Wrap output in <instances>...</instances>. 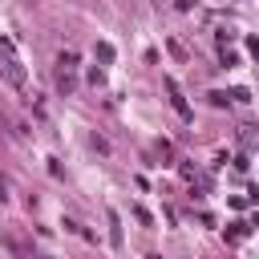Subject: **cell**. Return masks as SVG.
<instances>
[{
  "mask_svg": "<svg viewBox=\"0 0 259 259\" xmlns=\"http://www.w3.org/2000/svg\"><path fill=\"white\" fill-rule=\"evenodd\" d=\"M247 53H251V57H259V36H247Z\"/></svg>",
  "mask_w": 259,
  "mask_h": 259,
  "instance_id": "cell-12",
  "label": "cell"
},
{
  "mask_svg": "<svg viewBox=\"0 0 259 259\" xmlns=\"http://www.w3.org/2000/svg\"><path fill=\"white\" fill-rule=\"evenodd\" d=\"M4 198H8V178L0 174V202H4Z\"/></svg>",
  "mask_w": 259,
  "mask_h": 259,
  "instance_id": "cell-13",
  "label": "cell"
},
{
  "mask_svg": "<svg viewBox=\"0 0 259 259\" xmlns=\"http://www.w3.org/2000/svg\"><path fill=\"white\" fill-rule=\"evenodd\" d=\"M134 219H138V223H146V227H150V223H154V214H150V210H146V206H134Z\"/></svg>",
  "mask_w": 259,
  "mask_h": 259,
  "instance_id": "cell-9",
  "label": "cell"
},
{
  "mask_svg": "<svg viewBox=\"0 0 259 259\" xmlns=\"http://www.w3.org/2000/svg\"><path fill=\"white\" fill-rule=\"evenodd\" d=\"M121 219H117V210H109V243L113 247H121V227H117Z\"/></svg>",
  "mask_w": 259,
  "mask_h": 259,
  "instance_id": "cell-7",
  "label": "cell"
},
{
  "mask_svg": "<svg viewBox=\"0 0 259 259\" xmlns=\"http://www.w3.org/2000/svg\"><path fill=\"white\" fill-rule=\"evenodd\" d=\"M57 89H61V93H73V89H77V77L65 73V69H57Z\"/></svg>",
  "mask_w": 259,
  "mask_h": 259,
  "instance_id": "cell-6",
  "label": "cell"
},
{
  "mask_svg": "<svg viewBox=\"0 0 259 259\" xmlns=\"http://www.w3.org/2000/svg\"><path fill=\"white\" fill-rule=\"evenodd\" d=\"M219 61H223V65H227V69H231V65H235V61H239V57H235V53H231V49H227V45H223V53H219Z\"/></svg>",
  "mask_w": 259,
  "mask_h": 259,
  "instance_id": "cell-10",
  "label": "cell"
},
{
  "mask_svg": "<svg viewBox=\"0 0 259 259\" xmlns=\"http://www.w3.org/2000/svg\"><path fill=\"white\" fill-rule=\"evenodd\" d=\"M89 85L101 89V85H105V69H93V73H89Z\"/></svg>",
  "mask_w": 259,
  "mask_h": 259,
  "instance_id": "cell-8",
  "label": "cell"
},
{
  "mask_svg": "<svg viewBox=\"0 0 259 259\" xmlns=\"http://www.w3.org/2000/svg\"><path fill=\"white\" fill-rule=\"evenodd\" d=\"M36 259H53V255H36Z\"/></svg>",
  "mask_w": 259,
  "mask_h": 259,
  "instance_id": "cell-15",
  "label": "cell"
},
{
  "mask_svg": "<svg viewBox=\"0 0 259 259\" xmlns=\"http://www.w3.org/2000/svg\"><path fill=\"white\" fill-rule=\"evenodd\" d=\"M194 4H198V0H178V8H182V12H190Z\"/></svg>",
  "mask_w": 259,
  "mask_h": 259,
  "instance_id": "cell-14",
  "label": "cell"
},
{
  "mask_svg": "<svg viewBox=\"0 0 259 259\" xmlns=\"http://www.w3.org/2000/svg\"><path fill=\"white\" fill-rule=\"evenodd\" d=\"M89 142H93V150H101V154H109V142H105V138H101V134H93V138H89Z\"/></svg>",
  "mask_w": 259,
  "mask_h": 259,
  "instance_id": "cell-11",
  "label": "cell"
},
{
  "mask_svg": "<svg viewBox=\"0 0 259 259\" xmlns=\"http://www.w3.org/2000/svg\"><path fill=\"white\" fill-rule=\"evenodd\" d=\"M93 57H97L101 65H113V57H117V49H113L109 40H97V49H93Z\"/></svg>",
  "mask_w": 259,
  "mask_h": 259,
  "instance_id": "cell-3",
  "label": "cell"
},
{
  "mask_svg": "<svg viewBox=\"0 0 259 259\" xmlns=\"http://www.w3.org/2000/svg\"><path fill=\"white\" fill-rule=\"evenodd\" d=\"M57 69L73 73V69H77V53H73V49H61V53H57Z\"/></svg>",
  "mask_w": 259,
  "mask_h": 259,
  "instance_id": "cell-5",
  "label": "cell"
},
{
  "mask_svg": "<svg viewBox=\"0 0 259 259\" xmlns=\"http://www.w3.org/2000/svg\"><path fill=\"white\" fill-rule=\"evenodd\" d=\"M0 243H4V247H8V251H12L16 259H28V247H24V243H20L16 235H0Z\"/></svg>",
  "mask_w": 259,
  "mask_h": 259,
  "instance_id": "cell-4",
  "label": "cell"
},
{
  "mask_svg": "<svg viewBox=\"0 0 259 259\" xmlns=\"http://www.w3.org/2000/svg\"><path fill=\"white\" fill-rule=\"evenodd\" d=\"M162 85H166V93H170V105H174V113H178L182 121H194V109L186 105V97H182L178 81H174V77H162Z\"/></svg>",
  "mask_w": 259,
  "mask_h": 259,
  "instance_id": "cell-2",
  "label": "cell"
},
{
  "mask_svg": "<svg viewBox=\"0 0 259 259\" xmlns=\"http://www.w3.org/2000/svg\"><path fill=\"white\" fill-rule=\"evenodd\" d=\"M0 77H4V81H8L12 89H24V81H28L24 65H20V61H16V57H12V53H8L4 45H0Z\"/></svg>",
  "mask_w": 259,
  "mask_h": 259,
  "instance_id": "cell-1",
  "label": "cell"
}]
</instances>
